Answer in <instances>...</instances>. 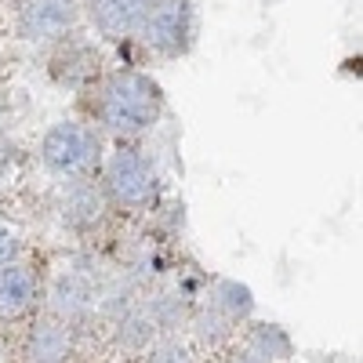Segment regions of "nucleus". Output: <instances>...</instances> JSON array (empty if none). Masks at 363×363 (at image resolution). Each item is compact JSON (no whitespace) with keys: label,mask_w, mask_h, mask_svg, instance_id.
Masks as SVG:
<instances>
[{"label":"nucleus","mask_w":363,"mask_h":363,"mask_svg":"<svg viewBox=\"0 0 363 363\" xmlns=\"http://www.w3.org/2000/svg\"><path fill=\"white\" fill-rule=\"evenodd\" d=\"M73 22V0H29L26 11H22V26L26 33L33 37H48L58 33Z\"/></svg>","instance_id":"nucleus-5"},{"label":"nucleus","mask_w":363,"mask_h":363,"mask_svg":"<svg viewBox=\"0 0 363 363\" xmlns=\"http://www.w3.org/2000/svg\"><path fill=\"white\" fill-rule=\"evenodd\" d=\"M145 0H91V15L109 37H124L142 22Z\"/></svg>","instance_id":"nucleus-6"},{"label":"nucleus","mask_w":363,"mask_h":363,"mask_svg":"<svg viewBox=\"0 0 363 363\" xmlns=\"http://www.w3.org/2000/svg\"><path fill=\"white\" fill-rule=\"evenodd\" d=\"M11 251H15V240H11L4 229H0V265H4V262L11 258Z\"/></svg>","instance_id":"nucleus-8"},{"label":"nucleus","mask_w":363,"mask_h":363,"mask_svg":"<svg viewBox=\"0 0 363 363\" xmlns=\"http://www.w3.org/2000/svg\"><path fill=\"white\" fill-rule=\"evenodd\" d=\"M186 29H189V4L186 0H157V8L145 18L149 44L160 48V51H178L186 44Z\"/></svg>","instance_id":"nucleus-3"},{"label":"nucleus","mask_w":363,"mask_h":363,"mask_svg":"<svg viewBox=\"0 0 363 363\" xmlns=\"http://www.w3.org/2000/svg\"><path fill=\"white\" fill-rule=\"evenodd\" d=\"M157 87L153 80H145L138 73L116 77L106 91V120L116 131H142L145 124H153L157 116Z\"/></svg>","instance_id":"nucleus-1"},{"label":"nucleus","mask_w":363,"mask_h":363,"mask_svg":"<svg viewBox=\"0 0 363 363\" xmlns=\"http://www.w3.org/2000/svg\"><path fill=\"white\" fill-rule=\"evenodd\" d=\"M99 145L91 138V131L77 128V124H58L48 138H44V157L51 167L58 171H84L95 160Z\"/></svg>","instance_id":"nucleus-2"},{"label":"nucleus","mask_w":363,"mask_h":363,"mask_svg":"<svg viewBox=\"0 0 363 363\" xmlns=\"http://www.w3.org/2000/svg\"><path fill=\"white\" fill-rule=\"evenodd\" d=\"M29 298H33V277H29V269H22V265L0 269V309L18 313L29 306Z\"/></svg>","instance_id":"nucleus-7"},{"label":"nucleus","mask_w":363,"mask_h":363,"mask_svg":"<svg viewBox=\"0 0 363 363\" xmlns=\"http://www.w3.org/2000/svg\"><path fill=\"white\" fill-rule=\"evenodd\" d=\"M109 186L113 193L124 200V203H145L153 196V171L138 153H116L113 167H109Z\"/></svg>","instance_id":"nucleus-4"}]
</instances>
